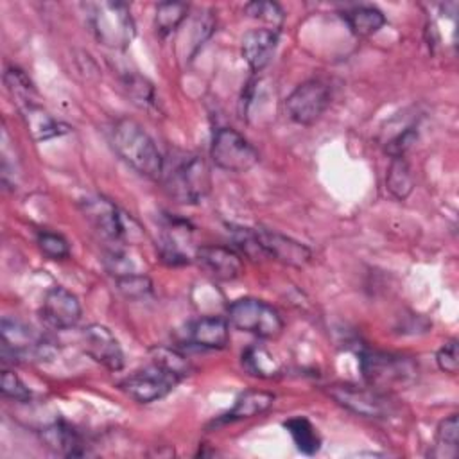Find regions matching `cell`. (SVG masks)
Wrapping results in <instances>:
<instances>
[{
    "instance_id": "cell-1",
    "label": "cell",
    "mask_w": 459,
    "mask_h": 459,
    "mask_svg": "<svg viewBox=\"0 0 459 459\" xmlns=\"http://www.w3.org/2000/svg\"><path fill=\"white\" fill-rule=\"evenodd\" d=\"M109 142L115 152L140 176L147 179H161L165 158L161 156L149 133L136 120H117L111 127Z\"/></svg>"
},
{
    "instance_id": "cell-2",
    "label": "cell",
    "mask_w": 459,
    "mask_h": 459,
    "mask_svg": "<svg viewBox=\"0 0 459 459\" xmlns=\"http://www.w3.org/2000/svg\"><path fill=\"white\" fill-rule=\"evenodd\" d=\"M230 231L235 244L249 256H267L292 267H303L312 258L305 244L273 230L231 226Z\"/></svg>"
},
{
    "instance_id": "cell-3",
    "label": "cell",
    "mask_w": 459,
    "mask_h": 459,
    "mask_svg": "<svg viewBox=\"0 0 459 459\" xmlns=\"http://www.w3.org/2000/svg\"><path fill=\"white\" fill-rule=\"evenodd\" d=\"M161 179L169 195L181 204L201 203L212 186L206 161L192 152L174 156L172 163L165 161Z\"/></svg>"
},
{
    "instance_id": "cell-4",
    "label": "cell",
    "mask_w": 459,
    "mask_h": 459,
    "mask_svg": "<svg viewBox=\"0 0 459 459\" xmlns=\"http://www.w3.org/2000/svg\"><path fill=\"white\" fill-rule=\"evenodd\" d=\"M88 25L95 39L113 50H124L136 34L131 9L124 2H91L86 4Z\"/></svg>"
},
{
    "instance_id": "cell-5",
    "label": "cell",
    "mask_w": 459,
    "mask_h": 459,
    "mask_svg": "<svg viewBox=\"0 0 459 459\" xmlns=\"http://www.w3.org/2000/svg\"><path fill=\"white\" fill-rule=\"evenodd\" d=\"M360 371L368 385L378 391L402 389L416 382L418 366L403 355L368 350L359 359Z\"/></svg>"
},
{
    "instance_id": "cell-6",
    "label": "cell",
    "mask_w": 459,
    "mask_h": 459,
    "mask_svg": "<svg viewBox=\"0 0 459 459\" xmlns=\"http://www.w3.org/2000/svg\"><path fill=\"white\" fill-rule=\"evenodd\" d=\"M226 319L230 326L260 339H276L285 326L280 312L258 298H238L231 301Z\"/></svg>"
},
{
    "instance_id": "cell-7",
    "label": "cell",
    "mask_w": 459,
    "mask_h": 459,
    "mask_svg": "<svg viewBox=\"0 0 459 459\" xmlns=\"http://www.w3.org/2000/svg\"><path fill=\"white\" fill-rule=\"evenodd\" d=\"M2 359L9 362H25V360H48L54 357L56 348L50 339L43 333L34 332V328L4 317L2 326Z\"/></svg>"
},
{
    "instance_id": "cell-8",
    "label": "cell",
    "mask_w": 459,
    "mask_h": 459,
    "mask_svg": "<svg viewBox=\"0 0 459 459\" xmlns=\"http://www.w3.org/2000/svg\"><path fill=\"white\" fill-rule=\"evenodd\" d=\"M210 158L221 170L247 172L258 163V152L249 140L233 127H219L210 143Z\"/></svg>"
},
{
    "instance_id": "cell-9",
    "label": "cell",
    "mask_w": 459,
    "mask_h": 459,
    "mask_svg": "<svg viewBox=\"0 0 459 459\" xmlns=\"http://www.w3.org/2000/svg\"><path fill=\"white\" fill-rule=\"evenodd\" d=\"M330 100V86L321 79H308L298 84L285 99V111L292 122L299 126H312L325 115Z\"/></svg>"
},
{
    "instance_id": "cell-10",
    "label": "cell",
    "mask_w": 459,
    "mask_h": 459,
    "mask_svg": "<svg viewBox=\"0 0 459 459\" xmlns=\"http://www.w3.org/2000/svg\"><path fill=\"white\" fill-rule=\"evenodd\" d=\"M179 382L178 375L151 360L149 366L126 377L120 382V389L138 403H152L165 398Z\"/></svg>"
},
{
    "instance_id": "cell-11",
    "label": "cell",
    "mask_w": 459,
    "mask_h": 459,
    "mask_svg": "<svg viewBox=\"0 0 459 459\" xmlns=\"http://www.w3.org/2000/svg\"><path fill=\"white\" fill-rule=\"evenodd\" d=\"M326 393L341 407L364 418H387L393 412V403L384 391L371 385L362 387L355 384H332Z\"/></svg>"
},
{
    "instance_id": "cell-12",
    "label": "cell",
    "mask_w": 459,
    "mask_h": 459,
    "mask_svg": "<svg viewBox=\"0 0 459 459\" xmlns=\"http://www.w3.org/2000/svg\"><path fill=\"white\" fill-rule=\"evenodd\" d=\"M81 210L93 230L111 244H120L127 238V217L113 201L102 195H86L81 199Z\"/></svg>"
},
{
    "instance_id": "cell-13",
    "label": "cell",
    "mask_w": 459,
    "mask_h": 459,
    "mask_svg": "<svg viewBox=\"0 0 459 459\" xmlns=\"http://www.w3.org/2000/svg\"><path fill=\"white\" fill-rule=\"evenodd\" d=\"M81 342L86 355L102 364L109 371H120L124 368V351L113 332L99 323L88 325L81 332Z\"/></svg>"
},
{
    "instance_id": "cell-14",
    "label": "cell",
    "mask_w": 459,
    "mask_h": 459,
    "mask_svg": "<svg viewBox=\"0 0 459 459\" xmlns=\"http://www.w3.org/2000/svg\"><path fill=\"white\" fill-rule=\"evenodd\" d=\"M81 312L77 296L61 285L47 290L39 308L41 319L54 330L74 328L81 319Z\"/></svg>"
},
{
    "instance_id": "cell-15",
    "label": "cell",
    "mask_w": 459,
    "mask_h": 459,
    "mask_svg": "<svg viewBox=\"0 0 459 459\" xmlns=\"http://www.w3.org/2000/svg\"><path fill=\"white\" fill-rule=\"evenodd\" d=\"M195 258L203 269L222 281L237 280L244 271L240 255L226 246H201L195 249Z\"/></svg>"
},
{
    "instance_id": "cell-16",
    "label": "cell",
    "mask_w": 459,
    "mask_h": 459,
    "mask_svg": "<svg viewBox=\"0 0 459 459\" xmlns=\"http://www.w3.org/2000/svg\"><path fill=\"white\" fill-rule=\"evenodd\" d=\"M278 39H280V30L267 29V27L251 29L244 34L240 50L251 72H260L269 65L278 47Z\"/></svg>"
},
{
    "instance_id": "cell-17",
    "label": "cell",
    "mask_w": 459,
    "mask_h": 459,
    "mask_svg": "<svg viewBox=\"0 0 459 459\" xmlns=\"http://www.w3.org/2000/svg\"><path fill=\"white\" fill-rule=\"evenodd\" d=\"M186 339L199 348L222 350L230 342V323L221 316L199 317L188 325Z\"/></svg>"
},
{
    "instance_id": "cell-18",
    "label": "cell",
    "mask_w": 459,
    "mask_h": 459,
    "mask_svg": "<svg viewBox=\"0 0 459 459\" xmlns=\"http://www.w3.org/2000/svg\"><path fill=\"white\" fill-rule=\"evenodd\" d=\"M18 108H20L22 118H23V122L27 126V131L30 133V136L36 142H45V140L61 136V134L70 131V127L66 124H63L61 120L54 118L47 109H43L34 100L18 104Z\"/></svg>"
},
{
    "instance_id": "cell-19",
    "label": "cell",
    "mask_w": 459,
    "mask_h": 459,
    "mask_svg": "<svg viewBox=\"0 0 459 459\" xmlns=\"http://www.w3.org/2000/svg\"><path fill=\"white\" fill-rule=\"evenodd\" d=\"M41 437L48 448L66 457L86 455V448L79 432L66 421H54L41 430Z\"/></svg>"
},
{
    "instance_id": "cell-20",
    "label": "cell",
    "mask_w": 459,
    "mask_h": 459,
    "mask_svg": "<svg viewBox=\"0 0 459 459\" xmlns=\"http://www.w3.org/2000/svg\"><path fill=\"white\" fill-rule=\"evenodd\" d=\"M274 403V394L269 391H258L251 389L242 393L230 411H226L217 421L219 423H233L247 418H255L262 412H265Z\"/></svg>"
},
{
    "instance_id": "cell-21",
    "label": "cell",
    "mask_w": 459,
    "mask_h": 459,
    "mask_svg": "<svg viewBox=\"0 0 459 459\" xmlns=\"http://www.w3.org/2000/svg\"><path fill=\"white\" fill-rule=\"evenodd\" d=\"M342 18L359 38L373 36L385 25L384 13L373 5H353L342 13Z\"/></svg>"
},
{
    "instance_id": "cell-22",
    "label": "cell",
    "mask_w": 459,
    "mask_h": 459,
    "mask_svg": "<svg viewBox=\"0 0 459 459\" xmlns=\"http://www.w3.org/2000/svg\"><path fill=\"white\" fill-rule=\"evenodd\" d=\"M283 427L290 434L296 448L305 455H316L321 448V436L317 434V429L303 416L289 418Z\"/></svg>"
},
{
    "instance_id": "cell-23",
    "label": "cell",
    "mask_w": 459,
    "mask_h": 459,
    "mask_svg": "<svg viewBox=\"0 0 459 459\" xmlns=\"http://www.w3.org/2000/svg\"><path fill=\"white\" fill-rule=\"evenodd\" d=\"M385 188L389 194L400 201L407 199L409 194L414 188V178L411 172L409 163L405 161L403 156L400 158H391L387 174H385Z\"/></svg>"
},
{
    "instance_id": "cell-24",
    "label": "cell",
    "mask_w": 459,
    "mask_h": 459,
    "mask_svg": "<svg viewBox=\"0 0 459 459\" xmlns=\"http://www.w3.org/2000/svg\"><path fill=\"white\" fill-rule=\"evenodd\" d=\"M244 369L260 378H273L280 373V366L276 359L264 346H249L242 353Z\"/></svg>"
},
{
    "instance_id": "cell-25",
    "label": "cell",
    "mask_w": 459,
    "mask_h": 459,
    "mask_svg": "<svg viewBox=\"0 0 459 459\" xmlns=\"http://www.w3.org/2000/svg\"><path fill=\"white\" fill-rule=\"evenodd\" d=\"M457 437H459L457 414H450L437 427L436 445L430 450V455L432 457H455L457 455Z\"/></svg>"
},
{
    "instance_id": "cell-26",
    "label": "cell",
    "mask_w": 459,
    "mask_h": 459,
    "mask_svg": "<svg viewBox=\"0 0 459 459\" xmlns=\"http://www.w3.org/2000/svg\"><path fill=\"white\" fill-rule=\"evenodd\" d=\"M188 13V5L183 2H161L156 7V16H154V23H156V30L161 36H169L172 34L186 18Z\"/></svg>"
},
{
    "instance_id": "cell-27",
    "label": "cell",
    "mask_w": 459,
    "mask_h": 459,
    "mask_svg": "<svg viewBox=\"0 0 459 459\" xmlns=\"http://www.w3.org/2000/svg\"><path fill=\"white\" fill-rule=\"evenodd\" d=\"M124 90L133 104L142 109H152L156 106V91L152 82L138 74H127L124 77Z\"/></svg>"
},
{
    "instance_id": "cell-28",
    "label": "cell",
    "mask_w": 459,
    "mask_h": 459,
    "mask_svg": "<svg viewBox=\"0 0 459 459\" xmlns=\"http://www.w3.org/2000/svg\"><path fill=\"white\" fill-rule=\"evenodd\" d=\"M151 360H154L160 366H163L165 369L172 371L181 380L190 375V364H188L186 357L183 353H179L178 350H174V348H167V346L152 348L151 350Z\"/></svg>"
},
{
    "instance_id": "cell-29",
    "label": "cell",
    "mask_w": 459,
    "mask_h": 459,
    "mask_svg": "<svg viewBox=\"0 0 459 459\" xmlns=\"http://www.w3.org/2000/svg\"><path fill=\"white\" fill-rule=\"evenodd\" d=\"M246 14L265 23L267 29L280 30L283 23V9L276 2H249L244 7Z\"/></svg>"
},
{
    "instance_id": "cell-30",
    "label": "cell",
    "mask_w": 459,
    "mask_h": 459,
    "mask_svg": "<svg viewBox=\"0 0 459 459\" xmlns=\"http://www.w3.org/2000/svg\"><path fill=\"white\" fill-rule=\"evenodd\" d=\"M4 81H5L7 90L11 91V95L18 100V104L32 100L34 86H32L30 79L25 75L23 70L14 68V66L7 68L5 74H4Z\"/></svg>"
},
{
    "instance_id": "cell-31",
    "label": "cell",
    "mask_w": 459,
    "mask_h": 459,
    "mask_svg": "<svg viewBox=\"0 0 459 459\" xmlns=\"http://www.w3.org/2000/svg\"><path fill=\"white\" fill-rule=\"evenodd\" d=\"M115 280H117L118 290L129 299H142V298H145L152 292L151 280L142 273L126 274V276H120V278H115Z\"/></svg>"
},
{
    "instance_id": "cell-32",
    "label": "cell",
    "mask_w": 459,
    "mask_h": 459,
    "mask_svg": "<svg viewBox=\"0 0 459 459\" xmlns=\"http://www.w3.org/2000/svg\"><path fill=\"white\" fill-rule=\"evenodd\" d=\"M38 247L50 260H63L70 255V246L66 238L54 231H39L38 233Z\"/></svg>"
},
{
    "instance_id": "cell-33",
    "label": "cell",
    "mask_w": 459,
    "mask_h": 459,
    "mask_svg": "<svg viewBox=\"0 0 459 459\" xmlns=\"http://www.w3.org/2000/svg\"><path fill=\"white\" fill-rule=\"evenodd\" d=\"M418 138V129L412 124H405L403 127H400V131H396L391 138L385 140L384 151L391 156V158H400L405 156V152L412 147V143Z\"/></svg>"
},
{
    "instance_id": "cell-34",
    "label": "cell",
    "mask_w": 459,
    "mask_h": 459,
    "mask_svg": "<svg viewBox=\"0 0 459 459\" xmlns=\"http://www.w3.org/2000/svg\"><path fill=\"white\" fill-rule=\"evenodd\" d=\"M0 391L5 398L14 400V402H22V403H25L32 398V391L25 385V382L14 371H9V369L2 371Z\"/></svg>"
},
{
    "instance_id": "cell-35",
    "label": "cell",
    "mask_w": 459,
    "mask_h": 459,
    "mask_svg": "<svg viewBox=\"0 0 459 459\" xmlns=\"http://www.w3.org/2000/svg\"><path fill=\"white\" fill-rule=\"evenodd\" d=\"M436 362H437V368L445 373H450V375H455L457 369H459V346H457V341L452 339L448 342H445L437 353H436Z\"/></svg>"
}]
</instances>
